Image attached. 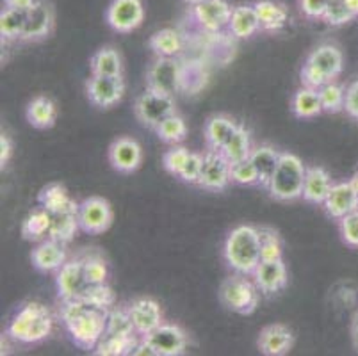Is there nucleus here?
I'll use <instances>...</instances> for the list:
<instances>
[{
    "instance_id": "nucleus-1",
    "label": "nucleus",
    "mask_w": 358,
    "mask_h": 356,
    "mask_svg": "<svg viewBox=\"0 0 358 356\" xmlns=\"http://www.w3.org/2000/svg\"><path fill=\"white\" fill-rule=\"evenodd\" d=\"M109 310L90 306L80 298L66 299L59 305V318L70 333L71 341L79 349L93 351L107 328Z\"/></svg>"
},
{
    "instance_id": "nucleus-2",
    "label": "nucleus",
    "mask_w": 358,
    "mask_h": 356,
    "mask_svg": "<svg viewBox=\"0 0 358 356\" xmlns=\"http://www.w3.org/2000/svg\"><path fill=\"white\" fill-rule=\"evenodd\" d=\"M223 255L230 269L246 276L253 274L260 264V243L257 228L250 225L234 228L227 237Z\"/></svg>"
},
{
    "instance_id": "nucleus-3",
    "label": "nucleus",
    "mask_w": 358,
    "mask_h": 356,
    "mask_svg": "<svg viewBox=\"0 0 358 356\" xmlns=\"http://www.w3.org/2000/svg\"><path fill=\"white\" fill-rule=\"evenodd\" d=\"M344 57L343 52L335 45H319L308 54L303 68H301V84L305 87L319 90L324 84L335 83V78L343 73Z\"/></svg>"
},
{
    "instance_id": "nucleus-4",
    "label": "nucleus",
    "mask_w": 358,
    "mask_h": 356,
    "mask_svg": "<svg viewBox=\"0 0 358 356\" xmlns=\"http://www.w3.org/2000/svg\"><path fill=\"white\" fill-rule=\"evenodd\" d=\"M307 166L294 153H282L276 171L269 182V194L276 201H294L303 196Z\"/></svg>"
},
{
    "instance_id": "nucleus-5",
    "label": "nucleus",
    "mask_w": 358,
    "mask_h": 356,
    "mask_svg": "<svg viewBox=\"0 0 358 356\" xmlns=\"http://www.w3.org/2000/svg\"><path fill=\"white\" fill-rule=\"evenodd\" d=\"M259 287L250 282L246 274H232L221 282L217 296L221 305L239 315H250L259 306Z\"/></svg>"
},
{
    "instance_id": "nucleus-6",
    "label": "nucleus",
    "mask_w": 358,
    "mask_h": 356,
    "mask_svg": "<svg viewBox=\"0 0 358 356\" xmlns=\"http://www.w3.org/2000/svg\"><path fill=\"white\" fill-rule=\"evenodd\" d=\"M177 113L173 94H166L161 91L146 87L134 102V114L143 127L155 130L166 118Z\"/></svg>"
},
{
    "instance_id": "nucleus-7",
    "label": "nucleus",
    "mask_w": 358,
    "mask_h": 356,
    "mask_svg": "<svg viewBox=\"0 0 358 356\" xmlns=\"http://www.w3.org/2000/svg\"><path fill=\"white\" fill-rule=\"evenodd\" d=\"M115 220V212L109 201L102 196H90L79 205L80 230L90 235H100L107 232Z\"/></svg>"
},
{
    "instance_id": "nucleus-8",
    "label": "nucleus",
    "mask_w": 358,
    "mask_h": 356,
    "mask_svg": "<svg viewBox=\"0 0 358 356\" xmlns=\"http://www.w3.org/2000/svg\"><path fill=\"white\" fill-rule=\"evenodd\" d=\"M182 66L175 57H157L146 71V87L175 94L180 90Z\"/></svg>"
},
{
    "instance_id": "nucleus-9",
    "label": "nucleus",
    "mask_w": 358,
    "mask_h": 356,
    "mask_svg": "<svg viewBox=\"0 0 358 356\" xmlns=\"http://www.w3.org/2000/svg\"><path fill=\"white\" fill-rule=\"evenodd\" d=\"M125 93L123 77H107V75H91L86 83V94L90 102L100 109H110L122 102Z\"/></svg>"
},
{
    "instance_id": "nucleus-10",
    "label": "nucleus",
    "mask_w": 358,
    "mask_h": 356,
    "mask_svg": "<svg viewBox=\"0 0 358 356\" xmlns=\"http://www.w3.org/2000/svg\"><path fill=\"white\" fill-rule=\"evenodd\" d=\"M143 339L155 349L157 356H180L187 349V333L178 325L162 322Z\"/></svg>"
},
{
    "instance_id": "nucleus-11",
    "label": "nucleus",
    "mask_w": 358,
    "mask_h": 356,
    "mask_svg": "<svg viewBox=\"0 0 358 356\" xmlns=\"http://www.w3.org/2000/svg\"><path fill=\"white\" fill-rule=\"evenodd\" d=\"M107 24L116 32H132L143 24L145 8L141 0H113L107 8Z\"/></svg>"
},
{
    "instance_id": "nucleus-12",
    "label": "nucleus",
    "mask_w": 358,
    "mask_h": 356,
    "mask_svg": "<svg viewBox=\"0 0 358 356\" xmlns=\"http://www.w3.org/2000/svg\"><path fill=\"white\" fill-rule=\"evenodd\" d=\"M109 162L113 169L123 175L138 171L143 162V148L132 137L122 136L110 143L109 146Z\"/></svg>"
},
{
    "instance_id": "nucleus-13",
    "label": "nucleus",
    "mask_w": 358,
    "mask_h": 356,
    "mask_svg": "<svg viewBox=\"0 0 358 356\" xmlns=\"http://www.w3.org/2000/svg\"><path fill=\"white\" fill-rule=\"evenodd\" d=\"M55 287H57V296L59 301L77 298L80 292L87 287L86 274H84V260L80 255L75 259L64 262V266L55 274Z\"/></svg>"
},
{
    "instance_id": "nucleus-14",
    "label": "nucleus",
    "mask_w": 358,
    "mask_h": 356,
    "mask_svg": "<svg viewBox=\"0 0 358 356\" xmlns=\"http://www.w3.org/2000/svg\"><path fill=\"white\" fill-rule=\"evenodd\" d=\"M230 162L223 157V153L216 150H209L205 153L203 169L198 180V185L207 191H224L230 184Z\"/></svg>"
},
{
    "instance_id": "nucleus-15",
    "label": "nucleus",
    "mask_w": 358,
    "mask_h": 356,
    "mask_svg": "<svg viewBox=\"0 0 358 356\" xmlns=\"http://www.w3.org/2000/svg\"><path fill=\"white\" fill-rule=\"evenodd\" d=\"M127 308H129L132 325H134L139 337H145V335H148L150 332H154L155 328H159L164 322L161 305L152 298L134 299Z\"/></svg>"
},
{
    "instance_id": "nucleus-16",
    "label": "nucleus",
    "mask_w": 358,
    "mask_h": 356,
    "mask_svg": "<svg viewBox=\"0 0 358 356\" xmlns=\"http://www.w3.org/2000/svg\"><path fill=\"white\" fill-rule=\"evenodd\" d=\"M252 276L264 296H275V294L282 292L289 283V274L284 259L273 260V262H260Z\"/></svg>"
},
{
    "instance_id": "nucleus-17",
    "label": "nucleus",
    "mask_w": 358,
    "mask_h": 356,
    "mask_svg": "<svg viewBox=\"0 0 358 356\" xmlns=\"http://www.w3.org/2000/svg\"><path fill=\"white\" fill-rule=\"evenodd\" d=\"M294 346V333L285 325H269L260 329L257 348L266 356H284Z\"/></svg>"
},
{
    "instance_id": "nucleus-18",
    "label": "nucleus",
    "mask_w": 358,
    "mask_h": 356,
    "mask_svg": "<svg viewBox=\"0 0 358 356\" xmlns=\"http://www.w3.org/2000/svg\"><path fill=\"white\" fill-rule=\"evenodd\" d=\"M52 29H54V11H52V8L47 2L38 0L34 8L27 13L25 29L20 41H24V43H34V41L47 39L50 36Z\"/></svg>"
},
{
    "instance_id": "nucleus-19",
    "label": "nucleus",
    "mask_w": 358,
    "mask_h": 356,
    "mask_svg": "<svg viewBox=\"0 0 358 356\" xmlns=\"http://www.w3.org/2000/svg\"><path fill=\"white\" fill-rule=\"evenodd\" d=\"M232 11L234 9L227 0H205L194 6L193 15L205 31L217 32L223 27H229Z\"/></svg>"
},
{
    "instance_id": "nucleus-20",
    "label": "nucleus",
    "mask_w": 358,
    "mask_h": 356,
    "mask_svg": "<svg viewBox=\"0 0 358 356\" xmlns=\"http://www.w3.org/2000/svg\"><path fill=\"white\" fill-rule=\"evenodd\" d=\"M68 260L66 244L54 241L50 237L38 243V246L32 250L31 262L34 269L40 273H52V271H59Z\"/></svg>"
},
{
    "instance_id": "nucleus-21",
    "label": "nucleus",
    "mask_w": 358,
    "mask_h": 356,
    "mask_svg": "<svg viewBox=\"0 0 358 356\" xmlns=\"http://www.w3.org/2000/svg\"><path fill=\"white\" fill-rule=\"evenodd\" d=\"M323 208L334 220H343L344 215L358 211V192L351 182H338L331 185Z\"/></svg>"
},
{
    "instance_id": "nucleus-22",
    "label": "nucleus",
    "mask_w": 358,
    "mask_h": 356,
    "mask_svg": "<svg viewBox=\"0 0 358 356\" xmlns=\"http://www.w3.org/2000/svg\"><path fill=\"white\" fill-rule=\"evenodd\" d=\"M331 185H334V182H331V176L327 169L321 168V166H310L305 173L303 196L301 198L307 204L323 205Z\"/></svg>"
},
{
    "instance_id": "nucleus-23",
    "label": "nucleus",
    "mask_w": 358,
    "mask_h": 356,
    "mask_svg": "<svg viewBox=\"0 0 358 356\" xmlns=\"http://www.w3.org/2000/svg\"><path fill=\"white\" fill-rule=\"evenodd\" d=\"M38 205L45 211L54 214H61V212H79V205L75 200H71V196L68 194L66 187L63 184H48L38 194Z\"/></svg>"
},
{
    "instance_id": "nucleus-24",
    "label": "nucleus",
    "mask_w": 358,
    "mask_h": 356,
    "mask_svg": "<svg viewBox=\"0 0 358 356\" xmlns=\"http://www.w3.org/2000/svg\"><path fill=\"white\" fill-rule=\"evenodd\" d=\"M25 118H27L29 125L34 127V129H52L55 125V120H57V107H55V104L52 102L50 98L40 94V97H34L27 104Z\"/></svg>"
},
{
    "instance_id": "nucleus-25",
    "label": "nucleus",
    "mask_w": 358,
    "mask_h": 356,
    "mask_svg": "<svg viewBox=\"0 0 358 356\" xmlns=\"http://www.w3.org/2000/svg\"><path fill=\"white\" fill-rule=\"evenodd\" d=\"M260 22V31L275 32L284 29L289 20V13L284 4H278L275 0H259L253 4Z\"/></svg>"
},
{
    "instance_id": "nucleus-26",
    "label": "nucleus",
    "mask_w": 358,
    "mask_h": 356,
    "mask_svg": "<svg viewBox=\"0 0 358 356\" xmlns=\"http://www.w3.org/2000/svg\"><path fill=\"white\" fill-rule=\"evenodd\" d=\"M280 157H282V153H280L278 150L273 148V146L262 145L253 148L252 155H250V161L253 162L257 173H259L260 187H269V182H271L273 175H275L276 166H278L280 162Z\"/></svg>"
},
{
    "instance_id": "nucleus-27",
    "label": "nucleus",
    "mask_w": 358,
    "mask_h": 356,
    "mask_svg": "<svg viewBox=\"0 0 358 356\" xmlns=\"http://www.w3.org/2000/svg\"><path fill=\"white\" fill-rule=\"evenodd\" d=\"M237 122H234L229 116H213L209 118V122L205 123V141L209 150H216L220 152L224 146V143L229 141L230 136L237 130Z\"/></svg>"
},
{
    "instance_id": "nucleus-28",
    "label": "nucleus",
    "mask_w": 358,
    "mask_h": 356,
    "mask_svg": "<svg viewBox=\"0 0 358 356\" xmlns=\"http://www.w3.org/2000/svg\"><path fill=\"white\" fill-rule=\"evenodd\" d=\"M232 36L239 39L252 38L260 31V22L253 6H237L232 11V18L229 24Z\"/></svg>"
},
{
    "instance_id": "nucleus-29",
    "label": "nucleus",
    "mask_w": 358,
    "mask_h": 356,
    "mask_svg": "<svg viewBox=\"0 0 358 356\" xmlns=\"http://www.w3.org/2000/svg\"><path fill=\"white\" fill-rule=\"evenodd\" d=\"M41 308H43V303H38V301L25 303V305L22 306L20 310H18V313H16L15 318L11 319V322H9L6 335H8L11 341L24 344L29 329H31L32 322H34L36 315L40 313Z\"/></svg>"
},
{
    "instance_id": "nucleus-30",
    "label": "nucleus",
    "mask_w": 358,
    "mask_h": 356,
    "mask_svg": "<svg viewBox=\"0 0 358 356\" xmlns=\"http://www.w3.org/2000/svg\"><path fill=\"white\" fill-rule=\"evenodd\" d=\"M91 75H107V77H123L122 55L116 48L103 47L90 59Z\"/></svg>"
},
{
    "instance_id": "nucleus-31",
    "label": "nucleus",
    "mask_w": 358,
    "mask_h": 356,
    "mask_svg": "<svg viewBox=\"0 0 358 356\" xmlns=\"http://www.w3.org/2000/svg\"><path fill=\"white\" fill-rule=\"evenodd\" d=\"M52 225V214L45 208L38 207L31 212L22 223V237L29 243H41L48 237Z\"/></svg>"
},
{
    "instance_id": "nucleus-32",
    "label": "nucleus",
    "mask_w": 358,
    "mask_h": 356,
    "mask_svg": "<svg viewBox=\"0 0 358 356\" xmlns=\"http://www.w3.org/2000/svg\"><path fill=\"white\" fill-rule=\"evenodd\" d=\"M291 111L299 120H312V118L324 113L317 90L303 86L301 90L296 91L291 100Z\"/></svg>"
},
{
    "instance_id": "nucleus-33",
    "label": "nucleus",
    "mask_w": 358,
    "mask_h": 356,
    "mask_svg": "<svg viewBox=\"0 0 358 356\" xmlns=\"http://www.w3.org/2000/svg\"><path fill=\"white\" fill-rule=\"evenodd\" d=\"M139 335L134 337H125V335H113V333H103V337L93 349V355L96 356H123L132 355L136 346L139 344Z\"/></svg>"
},
{
    "instance_id": "nucleus-34",
    "label": "nucleus",
    "mask_w": 358,
    "mask_h": 356,
    "mask_svg": "<svg viewBox=\"0 0 358 356\" xmlns=\"http://www.w3.org/2000/svg\"><path fill=\"white\" fill-rule=\"evenodd\" d=\"M223 153V157L230 164L234 162L244 161V159H250L253 148H252V137H250V132L244 127H237L236 132L230 136V139L224 143L223 148L220 150Z\"/></svg>"
},
{
    "instance_id": "nucleus-35",
    "label": "nucleus",
    "mask_w": 358,
    "mask_h": 356,
    "mask_svg": "<svg viewBox=\"0 0 358 356\" xmlns=\"http://www.w3.org/2000/svg\"><path fill=\"white\" fill-rule=\"evenodd\" d=\"M77 230H80L79 212H61V214L52 215L48 237L63 244H70Z\"/></svg>"
},
{
    "instance_id": "nucleus-36",
    "label": "nucleus",
    "mask_w": 358,
    "mask_h": 356,
    "mask_svg": "<svg viewBox=\"0 0 358 356\" xmlns=\"http://www.w3.org/2000/svg\"><path fill=\"white\" fill-rule=\"evenodd\" d=\"M157 57H177L182 50V36L175 29H161L148 41Z\"/></svg>"
},
{
    "instance_id": "nucleus-37",
    "label": "nucleus",
    "mask_w": 358,
    "mask_h": 356,
    "mask_svg": "<svg viewBox=\"0 0 358 356\" xmlns=\"http://www.w3.org/2000/svg\"><path fill=\"white\" fill-rule=\"evenodd\" d=\"M25 18H27V13L9 8L2 9V13H0V38L4 43H11L16 39L20 41L25 29Z\"/></svg>"
},
{
    "instance_id": "nucleus-38",
    "label": "nucleus",
    "mask_w": 358,
    "mask_h": 356,
    "mask_svg": "<svg viewBox=\"0 0 358 356\" xmlns=\"http://www.w3.org/2000/svg\"><path fill=\"white\" fill-rule=\"evenodd\" d=\"M257 232H259L260 243V262H273V260L284 259V246H282L278 232L269 227H260L257 228Z\"/></svg>"
},
{
    "instance_id": "nucleus-39",
    "label": "nucleus",
    "mask_w": 358,
    "mask_h": 356,
    "mask_svg": "<svg viewBox=\"0 0 358 356\" xmlns=\"http://www.w3.org/2000/svg\"><path fill=\"white\" fill-rule=\"evenodd\" d=\"M77 298L95 308L110 310L113 306H116V294L107 283H87L86 289Z\"/></svg>"
},
{
    "instance_id": "nucleus-40",
    "label": "nucleus",
    "mask_w": 358,
    "mask_h": 356,
    "mask_svg": "<svg viewBox=\"0 0 358 356\" xmlns=\"http://www.w3.org/2000/svg\"><path fill=\"white\" fill-rule=\"evenodd\" d=\"M155 134L161 139L162 143H168V145H180L187 137V125H185L184 118L178 116L177 113L171 114L161 122L155 129Z\"/></svg>"
},
{
    "instance_id": "nucleus-41",
    "label": "nucleus",
    "mask_w": 358,
    "mask_h": 356,
    "mask_svg": "<svg viewBox=\"0 0 358 356\" xmlns=\"http://www.w3.org/2000/svg\"><path fill=\"white\" fill-rule=\"evenodd\" d=\"M106 333H113V335H125V337H134V335H138L134 325H132V318H130L129 308H127V306H113V308L107 312Z\"/></svg>"
},
{
    "instance_id": "nucleus-42",
    "label": "nucleus",
    "mask_w": 358,
    "mask_h": 356,
    "mask_svg": "<svg viewBox=\"0 0 358 356\" xmlns=\"http://www.w3.org/2000/svg\"><path fill=\"white\" fill-rule=\"evenodd\" d=\"M319 98L323 111L328 114H337L344 111V102H346V90L337 83H328L317 90Z\"/></svg>"
},
{
    "instance_id": "nucleus-43",
    "label": "nucleus",
    "mask_w": 358,
    "mask_h": 356,
    "mask_svg": "<svg viewBox=\"0 0 358 356\" xmlns=\"http://www.w3.org/2000/svg\"><path fill=\"white\" fill-rule=\"evenodd\" d=\"M52 329H54V315H52L50 308L43 305L40 313L36 315L34 322H32L31 329H29L27 337H25L24 344H40L45 339L50 337Z\"/></svg>"
},
{
    "instance_id": "nucleus-44",
    "label": "nucleus",
    "mask_w": 358,
    "mask_h": 356,
    "mask_svg": "<svg viewBox=\"0 0 358 356\" xmlns=\"http://www.w3.org/2000/svg\"><path fill=\"white\" fill-rule=\"evenodd\" d=\"M84 260V274L87 283H107L109 278V266L100 253H84L80 255Z\"/></svg>"
},
{
    "instance_id": "nucleus-45",
    "label": "nucleus",
    "mask_w": 358,
    "mask_h": 356,
    "mask_svg": "<svg viewBox=\"0 0 358 356\" xmlns=\"http://www.w3.org/2000/svg\"><path fill=\"white\" fill-rule=\"evenodd\" d=\"M353 18H357V15L351 11V8L348 6L346 0H330L327 13H324L323 16L324 22H327L328 25H334V27L350 24Z\"/></svg>"
},
{
    "instance_id": "nucleus-46",
    "label": "nucleus",
    "mask_w": 358,
    "mask_h": 356,
    "mask_svg": "<svg viewBox=\"0 0 358 356\" xmlns=\"http://www.w3.org/2000/svg\"><path fill=\"white\" fill-rule=\"evenodd\" d=\"M230 180L239 185H255L259 184V173L250 159H244L230 164Z\"/></svg>"
},
{
    "instance_id": "nucleus-47",
    "label": "nucleus",
    "mask_w": 358,
    "mask_h": 356,
    "mask_svg": "<svg viewBox=\"0 0 358 356\" xmlns=\"http://www.w3.org/2000/svg\"><path fill=\"white\" fill-rule=\"evenodd\" d=\"M189 153H191L189 150L184 148V146L171 145V148H169L168 152L162 155V166H164V169L168 173L178 176V173H180L182 168H184V164H185V161H187Z\"/></svg>"
},
{
    "instance_id": "nucleus-48",
    "label": "nucleus",
    "mask_w": 358,
    "mask_h": 356,
    "mask_svg": "<svg viewBox=\"0 0 358 356\" xmlns=\"http://www.w3.org/2000/svg\"><path fill=\"white\" fill-rule=\"evenodd\" d=\"M203 161L205 155L191 152L189 157H187V161H185L184 168L178 173V178L182 182H185V184H198L201 176V169H203Z\"/></svg>"
},
{
    "instance_id": "nucleus-49",
    "label": "nucleus",
    "mask_w": 358,
    "mask_h": 356,
    "mask_svg": "<svg viewBox=\"0 0 358 356\" xmlns=\"http://www.w3.org/2000/svg\"><path fill=\"white\" fill-rule=\"evenodd\" d=\"M338 230H341L344 244H348L350 248H358V211L338 220Z\"/></svg>"
},
{
    "instance_id": "nucleus-50",
    "label": "nucleus",
    "mask_w": 358,
    "mask_h": 356,
    "mask_svg": "<svg viewBox=\"0 0 358 356\" xmlns=\"http://www.w3.org/2000/svg\"><path fill=\"white\" fill-rule=\"evenodd\" d=\"M330 0H299V8L308 18H323Z\"/></svg>"
},
{
    "instance_id": "nucleus-51",
    "label": "nucleus",
    "mask_w": 358,
    "mask_h": 356,
    "mask_svg": "<svg viewBox=\"0 0 358 356\" xmlns=\"http://www.w3.org/2000/svg\"><path fill=\"white\" fill-rule=\"evenodd\" d=\"M344 111L348 116L358 120V80L346 87V102H344Z\"/></svg>"
},
{
    "instance_id": "nucleus-52",
    "label": "nucleus",
    "mask_w": 358,
    "mask_h": 356,
    "mask_svg": "<svg viewBox=\"0 0 358 356\" xmlns=\"http://www.w3.org/2000/svg\"><path fill=\"white\" fill-rule=\"evenodd\" d=\"M11 155H13V143L9 139L8 134H0V166L2 169L8 166V162L11 161Z\"/></svg>"
},
{
    "instance_id": "nucleus-53",
    "label": "nucleus",
    "mask_w": 358,
    "mask_h": 356,
    "mask_svg": "<svg viewBox=\"0 0 358 356\" xmlns=\"http://www.w3.org/2000/svg\"><path fill=\"white\" fill-rule=\"evenodd\" d=\"M38 0H4L6 8L9 9H16V11L22 13H29Z\"/></svg>"
},
{
    "instance_id": "nucleus-54",
    "label": "nucleus",
    "mask_w": 358,
    "mask_h": 356,
    "mask_svg": "<svg viewBox=\"0 0 358 356\" xmlns=\"http://www.w3.org/2000/svg\"><path fill=\"white\" fill-rule=\"evenodd\" d=\"M132 355L134 356H157V353H155V349L141 337V341H139V344L136 346V349L132 351Z\"/></svg>"
},
{
    "instance_id": "nucleus-55",
    "label": "nucleus",
    "mask_w": 358,
    "mask_h": 356,
    "mask_svg": "<svg viewBox=\"0 0 358 356\" xmlns=\"http://www.w3.org/2000/svg\"><path fill=\"white\" fill-rule=\"evenodd\" d=\"M351 341H353L355 349L358 351V312H355L353 321H351Z\"/></svg>"
},
{
    "instance_id": "nucleus-56",
    "label": "nucleus",
    "mask_w": 358,
    "mask_h": 356,
    "mask_svg": "<svg viewBox=\"0 0 358 356\" xmlns=\"http://www.w3.org/2000/svg\"><path fill=\"white\" fill-rule=\"evenodd\" d=\"M346 2H348V6L351 8V11L358 16V0H346Z\"/></svg>"
},
{
    "instance_id": "nucleus-57",
    "label": "nucleus",
    "mask_w": 358,
    "mask_h": 356,
    "mask_svg": "<svg viewBox=\"0 0 358 356\" xmlns=\"http://www.w3.org/2000/svg\"><path fill=\"white\" fill-rule=\"evenodd\" d=\"M351 185H353V187H355V191H357L358 192V171L357 173H355V175L353 176H351Z\"/></svg>"
},
{
    "instance_id": "nucleus-58",
    "label": "nucleus",
    "mask_w": 358,
    "mask_h": 356,
    "mask_svg": "<svg viewBox=\"0 0 358 356\" xmlns=\"http://www.w3.org/2000/svg\"><path fill=\"white\" fill-rule=\"evenodd\" d=\"M185 2H187V4L196 6V4H201V2H205V0H185Z\"/></svg>"
}]
</instances>
